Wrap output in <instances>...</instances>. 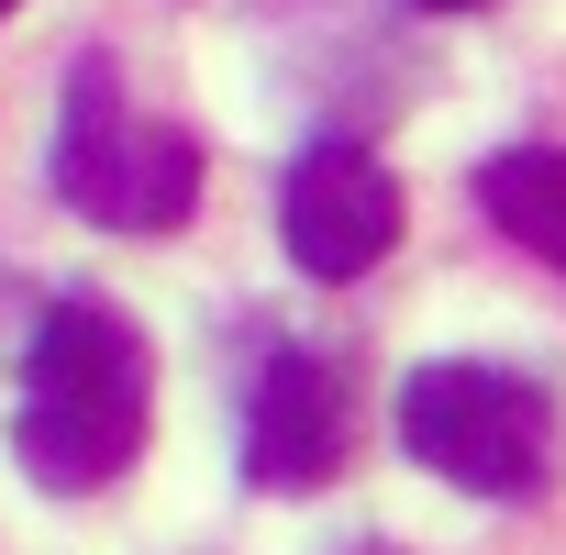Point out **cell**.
Returning a JSON list of instances; mask_svg holds the SVG:
<instances>
[{"instance_id":"5b68a950","label":"cell","mask_w":566,"mask_h":555,"mask_svg":"<svg viewBox=\"0 0 566 555\" xmlns=\"http://www.w3.org/2000/svg\"><path fill=\"white\" fill-rule=\"evenodd\" d=\"M356 455V389L334 356H266L244 389V478L255 489H323Z\"/></svg>"},{"instance_id":"ba28073f","label":"cell","mask_w":566,"mask_h":555,"mask_svg":"<svg viewBox=\"0 0 566 555\" xmlns=\"http://www.w3.org/2000/svg\"><path fill=\"white\" fill-rule=\"evenodd\" d=\"M367 555H400V544H367Z\"/></svg>"},{"instance_id":"3957f363","label":"cell","mask_w":566,"mask_h":555,"mask_svg":"<svg viewBox=\"0 0 566 555\" xmlns=\"http://www.w3.org/2000/svg\"><path fill=\"white\" fill-rule=\"evenodd\" d=\"M400 444L411 467H433L444 489H478V500H533L555 478V400L489 356H444V367H411L400 389Z\"/></svg>"},{"instance_id":"52a82bcc","label":"cell","mask_w":566,"mask_h":555,"mask_svg":"<svg viewBox=\"0 0 566 555\" xmlns=\"http://www.w3.org/2000/svg\"><path fill=\"white\" fill-rule=\"evenodd\" d=\"M411 12H489V0H411Z\"/></svg>"},{"instance_id":"8992f818","label":"cell","mask_w":566,"mask_h":555,"mask_svg":"<svg viewBox=\"0 0 566 555\" xmlns=\"http://www.w3.org/2000/svg\"><path fill=\"white\" fill-rule=\"evenodd\" d=\"M478 211H489L522 255H544V266L566 278V145H511V156H489V167H478Z\"/></svg>"},{"instance_id":"7a4b0ae2","label":"cell","mask_w":566,"mask_h":555,"mask_svg":"<svg viewBox=\"0 0 566 555\" xmlns=\"http://www.w3.org/2000/svg\"><path fill=\"white\" fill-rule=\"evenodd\" d=\"M56 200L101 233H178L200 211V134L134 112L112 56H78L56 101Z\"/></svg>"},{"instance_id":"9c48e42d","label":"cell","mask_w":566,"mask_h":555,"mask_svg":"<svg viewBox=\"0 0 566 555\" xmlns=\"http://www.w3.org/2000/svg\"><path fill=\"white\" fill-rule=\"evenodd\" d=\"M0 12H23V0H0Z\"/></svg>"},{"instance_id":"277c9868","label":"cell","mask_w":566,"mask_h":555,"mask_svg":"<svg viewBox=\"0 0 566 555\" xmlns=\"http://www.w3.org/2000/svg\"><path fill=\"white\" fill-rule=\"evenodd\" d=\"M277 233H290L301 278H367L389 244H400V178L367 156V145H312L290 156V178H277Z\"/></svg>"},{"instance_id":"6da1fadb","label":"cell","mask_w":566,"mask_h":555,"mask_svg":"<svg viewBox=\"0 0 566 555\" xmlns=\"http://www.w3.org/2000/svg\"><path fill=\"white\" fill-rule=\"evenodd\" d=\"M145 411H156V356L145 323L123 301H45L34 345H23V389H12V455L34 489H112L145 455Z\"/></svg>"}]
</instances>
